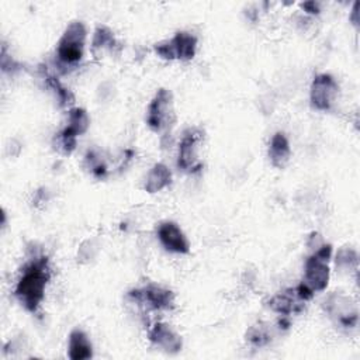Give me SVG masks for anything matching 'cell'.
<instances>
[{
  "label": "cell",
  "instance_id": "d4e9b609",
  "mask_svg": "<svg viewBox=\"0 0 360 360\" xmlns=\"http://www.w3.org/2000/svg\"><path fill=\"white\" fill-rule=\"evenodd\" d=\"M350 21H352V24L353 25H359V3L356 1L354 4H353V8H352V13H350Z\"/></svg>",
  "mask_w": 360,
  "mask_h": 360
},
{
  "label": "cell",
  "instance_id": "30bf717a",
  "mask_svg": "<svg viewBox=\"0 0 360 360\" xmlns=\"http://www.w3.org/2000/svg\"><path fill=\"white\" fill-rule=\"evenodd\" d=\"M339 84L329 73L316 75L309 86L311 105L318 111H329L336 103Z\"/></svg>",
  "mask_w": 360,
  "mask_h": 360
},
{
  "label": "cell",
  "instance_id": "8fae6325",
  "mask_svg": "<svg viewBox=\"0 0 360 360\" xmlns=\"http://www.w3.org/2000/svg\"><path fill=\"white\" fill-rule=\"evenodd\" d=\"M156 236L160 245L170 253L187 255L190 252V242L181 228L173 221H163L156 228Z\"/></svg>",
  "mask_w": 360,
  "mask_h": 360
},
{
  "label": "cell",
  "instance_id": "7c38bea8",
  "mask_svg": "<svg viewBox=\"0 0 360 360\" xmlns=\"http://www.w3.org/2000/svg\"><path fill=\"white\" fill-rule=\"evenodd\" d=\"M148 339L155 347L169 354H176L183 347L181 336L165 322L153 323L148 332Z\"/></svg>",
  "mask_w": 360,
  "mask_h": 360
},
{
  "label": "cell",
  "instance_id": "5b68a950",
  "mask_svg": "<svg viewBox=\"0 0 360 360\" xmlns=\"http://www.w3.org/2000/svg\"><path fill=\"white\" fill-rule=\"evenodd\" d=\"M325 314L335 323V326L350 330L359 323V309L356 302L340 292H332L322 304Z\"/></svg>",
  "mask_w": 360,
  "mask_h": 360
},
{
  "label": "cell",
  "instance_id": "6da1fadb",
  "mask_svg": "<svg viewBox=\"0 0 360 360\" xmlns=\"http://www.w3.org/2000/svg\"><path fill=\"white\" fill-rule=\"evenodd\" d=\"M51 278L49 260L46 256L32 257L22 269L15 284L14 295L28 312H37L45 298V288Z\"/></svg>",
  "mask_w": 360,
  "mask_h": 360
},
{
  "label": "cell",
  "instance_id": "ac0fdd59",
  "mask_svg": "<svg viewBox=\"0 0 360 360\" xmlns=\"http://www.w3.org/2000/svg\"><path fill=\"white\" fill-rule=\"evenodd\" d=\"M117 45L112 31L105 25H98L94 31L91 41V52L94 56L100 55L103 51H112Z\"/></svg>",
  "mask_w": 360,
  "mask_h": 360
},
{
  "label": "cell",
  "instance_id": "3957f363",
  "mask_svg": "<svg viewBox=\"0 0 360 360\" xmlns=\"http://www.w3.org/2000/svg\"><path fill=\"white\" fill-rule=\"evenodd\" d=\"M332 257V245L323 242L312 250L304 264V283L315 292L323 291L329 283V260Z\"/></svg>",
  "mask_w": 360,
  "mask_h": 360
},
{
  "label": "cell",
  "instance_id": "9c48e42d",
  "mask_svg": "<svg viewBox=\"0 0 360 360\" xmlns=\"http://www.w3.org/2000/svg\"><path fill=\"white\" fill-rule=\"evenodd\" d=\"M128 298H131L136 305L155 311H167L174 307V294L169 288L156 284L134 288L128 292Z\"/></svg>",
  "mask_w": 360,
  "mask_h": 360
},
{
  "label": "cell",
  "instance_id": "d6986e66",
  "mask_svg": "<svg viewBox=\"0 0 360 360\" xmlns=\"http://www.w3.org/2000/svg\"><path fill=\"white\" fill-rule=\"evenodd\" d=\"M335 266L342 273L357 271L359 267V255L353 248L343 246L336 252Z\"/></svg>",
  "mask_w": 360,
  "mask_h": 360
},
{
  "label": "cell",
  "instance_id": "44dd1931",
  "mask_svg": "<svg viewBox=\"0 0 360 360\" xmlns=\"http://www.w3.org/2000/svg\"><path fill=\"white\" fill-rule=\"evenodd\" d=\"M84 162L94 177L101 179L107 174V163L103 159V156L98 153V150L89 149L84 156Z\"/></svg>",
  "mask_w": 360,
  "mask_h": 360
},
{
  "label": "cell",
  "instance_id": "277c9868",
  "mask_svg": "<svg viewBox=\"0 0 360 360\" xmlns=\"http://www.w3.org/2000/svg\"><path fill=\"white\" fill-rule=\"evenodd\" d=\"M176 121L173 94L167 89H159L146 110V124L153 132H165Z\"/></svg>",
  "mask_w": 360,
  "mask_h": 360
},
{
  "label": "cell",
  "instance_id": "5bb4252c",
  "mask_svg": "<svg viewBox=\"0 0 360 360\" xmlns=\"http://www.w3.org/2000/svg\"><path fill=\"white\" fill-rule=\"evenodd\" d=\"M68 357L70 360H87L93 357V345L84 330L76 328L69 335Z\"/></svg>",
  "mask_w": 360,
  "mask_h": 360
},
{
  "label": "cell",
  "instance_id": "7402d4cb",
  "mask_svg": "<svg viewBox=\"0 0 360 360\" xmlns=\"http://www.w3.org/2000/svg\"><path fill=\"white\" fill-rule=\"evenodd\" d=\"M98 249H100V243L97 239L84 240L77 250V260L82 263L90 262L91 259L96 257V255L98 253Z\"/></svg>",
  "mask_w": 360,
  "mask_h": 360
},
{
  "label": "cell",
  "instance_id": "ffe728a7",
  "mask_svg": "<svg viewBox=\"0 0 360 360\" xmlns=\"http://www.w3.org/2000/svg\"><path fill=\"white\" fill-rule=\"evenodd\" d=\"M44 79H45L46 86L52 90V93L55 94V97L58 98V101H59V104H60L62 107L70 105V104L75 101L73 93H72L69 89H66V87L58 80V77H55L53 75L45 73V75H44Z\"/></svg>",
  "mask_w": 360,
  "mask_h": 360
},
{
  "label": "cell",
  "instance_id": "603a6c76",
  "mask_svg": "<svg viewBox=\"0 0 360 360\" xmlns=\"http://www.w3.org/2000/svg\"><path fill=\"white\" fill-rule=\"evenodd\" d=\"M1 70L3 72H10V73H14L15 70L20 69V63L13 59L10 55H7V51H6V45L1 46Z\"/></svg>",
  "mask_w": 360,
  "mask_h": 360
},
{
  "label": "cell",
  "instance_id": "cb8c5ba5",
  "mask_svg": "<svg viewBox=\"0 0 360 360\" xmlns=\"http://www.w3.org/2000/svg\"><path fill=\"white\" fill-rule=\"evenodd\" d=\"M301 7H302L307 13H309V14H318V13L321 11L319 3H316V1H305V3L301 4Z\"/></svg>",
  "mask_w": 360,
  "mask_h": 360
},
{
  "label": "cell",
  "instance_id": "7a4b0ae2",
  "mask_svg": "<svg viewBox=\"0 0 360 360\" xmlns=\"http://www.w3.org/2000/svg\"><path fill=\"white\" fill-rule=\"evenodd\" d=\"M87 30L82 21H72L56 44V58L63 66L77 65L84 52Z\"/></svg>",
  "mask_w": 360,
  "mask_h": 360
},
{
  "label": "cell",
  "instance_id": "52a82bcc",
  "mask_svg": "<svg viewBox=\"0 0 360 360\" xmlns=\"http://www.w3.org/2000/svg\"><path fill=\"white\" fill-rule=\"evenodd\" d=\"M90 125L89 114L84 108L76 107L69 110L66 127L56 134L55 143L56 149L63 155H70L76 149L77 136L83 135Z\"/></svg>",
  "mask_w": 360,
  "mask_h": 360
},
{
  "label": "cell",
  "instance_id": "ba28073f",
  "mask_svg": "<svg viewBox=\"0 0 360 360\" xmlns=\"http://www.w3.org/2000/svg\"><path fill=\"white\" fill-rule=\"evenodd\" d=\"M197 44L198 39L195 35L187 31H179L170 39L155 44V52L166 60H190L195 56Z\"/></svg>",
  "mask_w": 360,
  "mask_h": 360
},
{
  "label": "cell",
  "instance_id": "9a60e30c",
  "mask_svg": "<svg viewBox=\"0 0 360 360\" xmlns=\"http://www.w3.org/2000/svg\"><path fill=\"white\" fill-rule=\"evenodd\" d=\"M291 156V148L288 138L284 132H276L269 142V158L274 167L283 169Z\"/></svg>",
  "mask_w": 360,
  "mask_h": 360
},
{
  "label": "cell",
  "instance_id": "2e32d148",
  "mask_svg": "<svg viewBox=\"0 0 360 360\" xmlns=\"http://www.w3.org/2000/svg\"><path fill=\"white\" fill-rule=\"evenodd\" d=\"M172 183V172L165 163H155L145 179L143 188L145 191L153 194L166 188Z\"/></svg>",
  "mask_w": 360,
  "mask_h": 360
},
{
  "label": "cell",
  "instance_id": "8992f818",
  "mask_svg": "<svg viewBox=\"0 0 360 360\" xmlns=\"http://www.w3.org/2000/svg\"><path fill=\"white\" fill-rule=\"evenodd\" d=\"M204 139V131L200 127H188L183 131L179 152H177V167L186 173H197L202 169V163L198 159V145Z\"/></svg>",
  "mask_w": 360,
  "mask_h": 360
},
{
  "label": "cell",
  "instance_id": "e0dca14e",
  "mask_svg": "<svg viewBox=\"0 0 360 360\" xmlns=\"http://www.w3.org/2000/svg\"><path fill=\"white\" fill-rule=\"evenodd\" d=\"M273 328L267 322H257L246 332V342L253 347H264L273 340Z\"/></svg>",
  "mask_w": 360,
  "mask_h": 360
},
{
  "label": "cell",
  "instance_id": "4fadbf2b",
  "mask_svg": "<svg viewBox=\"0 0 360 360\" xmlns=\"http://www.w3.org/2000/svg\"><path fill=\"white\" fill-rule=\"evenodd\" d=\"M267 305L271 311L277 312L278 315L290 316L292 314H300L305 307V301H302L297 295L295 288H287L283 292L273 295L269 300Z\"/></svg>",
  "mask_w": 360,
  "mask_h": 360
}]
</instances>
